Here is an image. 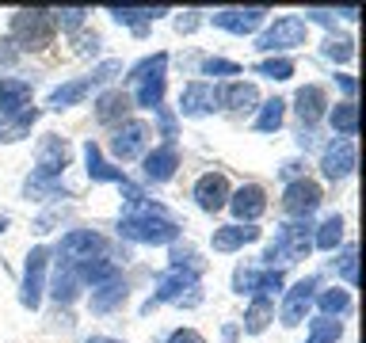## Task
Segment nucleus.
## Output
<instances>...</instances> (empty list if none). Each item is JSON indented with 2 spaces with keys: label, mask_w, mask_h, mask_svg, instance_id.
Returning <instances> with one entry per match:
<instances>
[{
  "label": "nucleus",
  "mask_w": 366,
  "mask_h": 343,
  "mask_svg": "<svg viewBox=\"0 0 366 343\" xmlns=\"http://www.w3.org/2000/svg\"><path fill=\"white\" fill-rule=\"evenodd\" d=\"M54 11L46 8H23L11 16V42L23 46V50H46L54 42Z\"/></svg>",
  "instance_id": "2"
},
{
  "label": "nucleus",
  "mask_w": 366,
  "mask_h": 343,
  "mask_svg": "<svg viewBox=\"0 0 366 343\" xmlns=\"http://www.w3.org/2000/svg\"><path fill=\"white\" fill-rule=\"evenodd\" d=\"M340 240H343V217H336V214H332L328 222H325V225L317 229L313 244H317V248H325V252H332V248L340 244Z\"/></svg>",
  "instance_id": "35"
},
{
  "label": "nucleus",
  "mask_w": 366,
  "mask_h": 343,
  "mask_svg": "<svg viewBox=\"0 0 366 343\" xmlns=\"http://www.w3.org/2000/svg\"><path fill=\"white\" fill-rule=\"evenodd\" d=\"M176 168H179V153H176V145L164 141L160 149H153V153L145 156V179H157V183H164L176 176Z\"/></svg>",
  "instance_id": "18"
},
{
  "label": "nucleus",
  "mask_w": 366,
  "mask_h": 343,
  "mask_svg": "<svg viewBox=\"0 0 366 343\" xmlns=\"http://www.w3.org/2000/svg\"><path fill=\"white\" fill-rule=\"evenodd\" d=\"M325 54L332 57V61H351V57H355V42L351 39H328V46H325Z\"/></svg>",
  "instance_id": "40"
},
{
  "label": "nucleus",
  "mask_w": 366,
  "mask_h": 343,
  "mask_svg": "<svg viewBox=\"0 0 366 343\" xmlns=\"http://www.w3.org/2000/svg\"><path fill=\"white\" fill-rule=\"evenodd\" d=\"M355 160H359L355 141H351V137H336V141L325 149V156H320V172H325L328 179H343V176H351V172H355Z\"/></svg>",
  "instance_id": "5"
},
{
  "label": "nucleus",
  "mask_w": 366,
  "mask_h": 343,
  "mask_svg": "<svg viewBox=\"0 0 366 343\" xmlns=\"http://www.w3.org/2000/svg\"><path fill=\"white\" fill-rule=\"evenodd\" d=\"M88 88H92V80H88V76L69 80V84H61V88H54V91H50V107H54V111L73 107V103H80V99L88 96Z\"/></svg>",
  "instance_id": "26"
},
{
  "label": "nucleus",
  "mask_w": 366,
  "mask_h": 343,
  "mask_svg": "<svg viewBox=\"0 0 366 343\" xmlns=\"http://www.w3.org/2000/svg\"><path fill=\"white\" fill-rule=\"evenodd\" d=\"M4 229H8V217H0V233H4Z\"/></svg>",
  "instance_id": "50"
},
{
  "label": "nucleus",
  "mask_w": 366,
  "mask_h": 343,
  "mask_svg": "<svg viewBox=\"0 0 366 343\" xmlns=\"http://www.w3.org/2000/svg\"><path fill=\"white\" fill-rule=\"evenodd\" d=\"M88 343H119V339H107V336H92Z\"/></svg>",
  "instance_id": "49"
},
{
  "label": "nucleus",
  "mask_w": 366,
  "mask_h": 343,
  "mask_svg": "<svg viewBox=\"0 0 366 343\" xmlns=\"http://www.w3.org/2000/svg\"><path fill=\"white\" fill-rule=\"evenodd\" d=\"M320 199H325V194H320V187L313 179H294L282 194V210L294 214V217H309L320 206Z\"/></svg>",
  "instance_id": "7"
},
{
  "label": "nucleus",
  "mask_w": 366,
  "mask_h": 343,
  "mask_svg": "<svg viewBox=\"0 0 366 343\" xmlns=\"http://www.w3.org/2000/svg\"><path fill=\"white\" fill-rule=\"evenodd\" d=\"M256 237H259V229H252V225H222V229H214V252H237V248L252 244Z\"/></svg>",
  "instance_id": "22"
},
{
  "label": "nucleus",
  "mask_w": 366,
  "mask_h": 343,
  "mask_svg": "<svg viewBox=\"0 0 366 343\" xmlns=\"http://www.w3.org/2000/svg\"><path fill=\"white\" fill-rule=\"evenodd\" d=\"M343 336V324L332 317H317L313 324H309V339L305 343H336Z\"/></svg>",
  "instance_id": "33"
},
{
  "label": "nucleus",
  "mask_w": 366,
  "mask_h": 343,
  "mask_svg": "<svg viewBox=\"0 0 366 343\" xmlns=\"http://www.w3.org/2000/svg\"><path fill=\"white\" fill-rule=\"evenodd\" d=\"M46 259H50V252L46 248H34L27 256V267H23V305L34 309L42 302V274H46Z\"/></svg>",
  "instance_id": "13"
},
{
  "label": "nucleus",
  "mask_w": 366,
  "mask_h": 343,
  "mask_svg": "<svg viewBox=\"0 0 366 343\" xmlns=\"http://www.w3.org/2000/svg\"><path fill=\"white\" fill-rule=\"evenodd\" d=\"M297 172H302V164H297V160H290V164L282 168V176H297Z\"/></svg>",
  "instance_id": "48"
},
{
  "label": "nucleus",
  "mask_w": 366,
  "mask_h": 343,
  "mask_svg": "<svg viewBox=\"0 0 366 343\" xmlns=\"http://www.w3.org/2000/svg\"><path fill=\"white\" fill-rule=\"evenodd\" d=\"M160 130H164V137H176V119L168 111H160Z\"/></svg>",
  "instance_id": "44"
},
{
  "label": "nucleus",
  "mask_w": 366,
  "mask_h": 343,
  "mask_svg": "<svg viewBox=\"0 0 366 343\" xmlns=\"http://www.w3.org/2000/svg\"><path fill=\"white\" fill-rule=\"evenodd\" d=\"M76 279H84L92 286H103V282L122 279V274H119V263L114 259H84V263H76Z\"/></svg>",
  "instance_id": "25"
},
{
  "label": "nucleus",
  "mask_w": 366,
  "mask_h": 343,
  "mask_svg": "<svg viewBox=\"0 0 366 343\" xmlns=\"http://www.w3.org/2000/svg\"><path fill=\"white\" fill-rule=\"evenodd\" d=\"M84 160H88V176L92 179H99V183H126V176H122V168H111L107 160H103V153H99V145L96 141H88L84 145Z\"/></svg>",
  "instance_id": "24"
},
{
  "label": "nucleus",
  "mask_w": 366,
  "mask_h": 343,
  "mask_svg": "<svg viewBox=\"0 0 366 343\" xmlns=\"http://www.w3.org/2000/svg\"><path fill=\"white\" fill-rule=\"evenodd\" d=\"M84 16H88V8H61V11H54V23L65 31H76V27H84Z\"/></svg>",
  "instance_id": "38"
},
{
  "label": "nucleus",
  "mask_w": 366,
  "mask_h": 343,
  "mask_svg": "<svg viewBox=\"0 0 366 343\" xmlns=\"http://www.w3.org/2000/svg\"><path fill=\"white\" fill-rule=\"evenodd\" d=\"M126 114H130V96H126L122 88H111V91H103V96L96 99V119L103 126L126 122Z\"/></svg>",
  "instance_id": "20"
},
{
  "label": "nucleus",
  "mask_w": 366,
  "mask_h": 343,
  "mask_svg": "<svg viewBox=\"0 0 366 343\" xmlns=\"http://www.w3.org/2000/svg\"><path fill=\"white\" fill-rule=\"evenodd\" d=\"M145 141H149V126L137 122V119H130V122H122L119 130H114V137H111V153L119 156V160H134V156H142Z\"/></svg>",
  "instance_id": "10"
},
{
  "label": "nucleus",
  "mask_w": 366,
  "mask_h": 343,
  "mask_svg": "<svg viewBox=\"0 0 366 343\" xmlns=\"http://www.w3.org/2000/svg\"><path fill=\"white\" fill-rule=\"evenodd\" d=\"M168 343H206V339H202L194 328H179V332H172V339H168Z\"/></svg>",
  "instance_id": "43"
},
{
  "label": "nucleus",
  "mask_w": 366,
  "mask_h": 343,
  "mask_svg": "<svg viewBox=\"0 0 366 343\" xmlns=\"http://www.w3.org/2000/svg\"><path fill=\"white\" fill-rule=\"evenodd\" d=\"M202 73H210V76H237L240 65H237V61H222V57H206V61H202Z\"/></svg>",
  "instance_id": "39"
},
{
  "label": "nucleus",
  "mask_w": 366,
  "mask_h": 343,
  "mask_svg": "<svg viewBox=\"0 0 366 343\" xmlns=\"http://www.w3.org/2000/svg\"><path fill=\"white\" fill-rule=\"evenodd\" d=\"M336 80H340V88L347 91V96H355V80L351 76H336Z\"/></svg>",
  "instance_id": "47"
},
{
  "label": "nucleus",
  "mask_w": 366,
  "mask_h": 343,
  "mask_svg": "<svg viewBox=\"0 0 366 343\" xmlns=\"http://www.w3.org/2000/svg\"><path fill=\"white\" fill-rule=\"evenodd\" d=\"M164 11H168V8H111V16L119 19V23H130V27L142 34L145 23L157 19V16H164Z\"/></svg>",
  "instance_id": "32"
},
{
  "label": "nucleus",
  "mask_w": 366,
  "mask_h": 343,
  "mask_svg": "<svg viewBox=\"0 0 366 343\" xmlns=\"http://www.w3.org/2000/svg\"><path fill=\"white\" fill-rule=\"evenodd\" d=\"M214 103H217V88H214V84H202V80H194V84L183 88L179 111H183V114H206V111H214Z\"/></svg>",
  "instance_id": "19"
},
{
  "label": "nucleus",
  "mask_w": 366,
  "mask_h": 343,
  "mask_svg": "<svg viewBox=\"0 0 366 343\" xmlns=\"http://www.w3.org/2000/svg\"><path fill=\"white\" fill-rule=\"evenodd\" d=\"M313 290H317V274H309V279L294 282L290 290H286V302H282V324L286 328L302 324V317L309 313V305H313Z\"/></svg>",
  "instance_id": "9"
},
{
  "label": "nucleus",
  "mask_w": 366,
  "mask_h": 343,
  "mask_svg": "<svg viewBox=\"0 0 366 343\" xmlns=\"http://www.w3.org/2000/svg\"><path fill=\"white\" fill-rule=\"evenodd\" d=\"M122 302H126V282L122 279L103 282L99 290H92V309H96V313H111V309L122 305Z\"/></svg>",
  "instance_id": "28"
},
{
  "label": "nucleus",
  "mask_w": 366,
  "mask_h": 343,
  "mask_svg": "<svg viewBox=\"0 0 366 343\" xmlns=\"http://www.w3.org/2000/svg\"><path fill=\"white\" fill-rule=\"evenodd\" d=\"M294 103H297V119H302L305 126H313V122H320V114H325V107H328V99H325V88H317V84H305L302 91L294 96Z\"/></svg>",
  "instance_id": "21"
},
{
  "label": "nucleus",
  "mask_w": 366,
  "mask_h": 343,
  "mask_svg": "<svg viewBox=\"0 0 366 343\" xmlns=\"http://www.w3.org/2000/svg\"><path fill=\"white\" fill-rule=\"evenodd\" d=\"M76 263H69V259H57V274H54V297L57 302H73L76 297Z\"/></svg>",
  "instance_id": "27"
},
{
  "label": "nucleus",
  "mask_w": 366,
  "mask_h": 343,
  "mask_svg": "<svg viewBox=\"0 0 366 343\" xmlns=\"http://www.w3.org/2000/svg\"><path fill=\"white\" fill-rule=\"evenodd\" d=\"M164 65H168V54H157V57H145L130 69V84H134V103L137 107H160L164 99Z\"/></svg>",
  "instance_id": "3"
},
{
  "label": "nucleus",
  "mask_w": 366,
  "mask_h": 343,
  "mask_svg": "<svg viewBox=\"0 0 366 343\" xmlns=\"http://www.w3.org/2000/svg\"><path fill=\"white\" fill-rule=\"evenodd\" d=\"M309 34V23L302 16H282L274 19V27H267L259 34V50H290V46H302Z\"/></svg>",
  "instance_id": "4"
},
{
  "label": "nucleus",
  "mask_w": 366,
  "mask_h": 343,
  "mask_svg": "<svg viewBox=\"0 0 366 343\" xmlns=\"http://www.w3.org/2000/svg\"><path fill=\"white\" fill-rule=\"evenodd\" d=\"M263 19H267V8H225V11H214V27L233 31V34L259 31Z\"/></svg>",
  "instance_id": "11"
},
{
  "label": "nucleus",
  "mask_w": 366,
  "mask_h": 343,
  "mask_svg": "<svg viewBox=\"0 0 366 343\" xmlns=\"http://www.w3.org/2000/svg\"><path fill=\"white\" fill-rule=\"evenodd\" d=\"M114 73H122V61H103V65L96 69V73L88 76V80H92V84H103V80H111Z\"/></svg>",
  "instance_id": "42"
},
{
  "label": "nucleus",
  "mask_w": 366,
  "mask_h": 343,
  "mask_svg": "<svg viewBox=\"0 0 366 343\" xmlns=\"http://www.w3.org/2000/svg\"><path fill=\"white\" fill-rule=\"evenodd\" d=\"M217 99H222L229 111H252V107L259 103V91H256V84H244V80H233V84H225L222 91H217Z\"/></svg>",
  "instance_id": "23"
},
{
  "label": "nucleus",
  "mask_w": 366,
  "mask_h": 343,
  "mask_svg": "<svg viewBox=\"0 0 366 343\" xmlns=\"http://www.w3.org/2000/svg\"><path fill=\"white\" fill-rule=\"evenodd\" d=\"M194 202H199L206 214H217L229 202V179L222 172H206V176L194 183Z\"/></svg>",
  "instance_id": "12"
},
{
  "label": "nucleus",
  "mask_w": 366,
  "mask_h": 343,
  "mask_svg": "<svg viewBox=\"0 0 366 343\" xmlns=\"http://www.w3.org/2000/svg\"><path fill=\"white\" fill-rule=\"evenodd\" d=\"M194 16H199V11H187V19H179V31H191L194 23H199V19H194Z\"/></svg>",
  "instance_id": "46"
},
{
  "label": "nucleus",
  "mask_w": 366,
  "mask_h": 343,
  "mask_svg": "<svg viewBox=\"0 0 366 343\" xmlns=\"http://www.w3.org/2000/svg\"><path fill=\"white\" fill-rule=\"evenodd\" d=\"M31 107V84L19 76H0V119H11V114Z\"/></svg>",
  "instance_id": "15"
},
{
  "label": "nucleus",
  "mask_w": 366,
  "mask_h": 343,
  "mask_svg": "<svg viewBox=\"0 0 366 343\" xmlns=\"http://www.w3.org/2000/svg\"><path fill=\"white\" fill-rule=\"evenodd\" d=\"M119 233L126 240H142V244H168V240L179 237V229L168 222L157 206H142L137 214H126L119 222Z\"/></svg>",
  "instance_id": "1"
},
{
  "label": "nucleus",
  "mask_w": 366,
  "mask_h": 343,
  "mask_svg": "<svg viewBox=\"0 0 366 343\" xmlns=\"http://www.w3.org/2000/svg\"><path fill=\"white\" fill-rule=\"evenodd\" d=\"M347 305H351V294L347 290H325V294H320V309H325V317L328 313H343Z\"/></svg>",
  "instance_id": "37"
},
{
  "label": "nucleus",
  "mask_w": 366,
  "mask_h": 343,
  "mask_svg": "<svg viewBox=\"0 0 366 343\" xmlns=\"http://www.w3.org/2000/svg\"><path fill=\"white\" fill-rule=\"evenodd\" d=\"M286 119V103L282 99H267L263 103V111H259V119H256V130L259 134H271V130H279Z\"/></svg>",
  "instance_id": "34"
},
{
  "label": "nucleus",
  "mask_w": 366,
  "mask_h": 343,
  "mask_svg": "<svg viewBox=\"0 0 366 343\" xmlns=\"http://www.w3.org/2000/svg\"><path fill=\"white\" fill-rule=\"evenodd\" d=\"M225 206H229V210H233L244 225H252L263 210H267V194H263V187H256V183H248V187H240L237 194H229Z\"/></svg>",
  "instance_id": "14"
},
{
  "label": "nucleus",
  "mask_w": 366,
  "mask_h": 343,
  "mask_svg": "<svg viewBox=\"0 0 366 343\" xmlns=\"http://www.w3.org/2000/svg\"><path fill=\"white\" fill-rule=\"evenodd\" d=\"M328 119H332V130L343 134V137H355V134H359V107H355L351 99L340 103V107H332Z\"/></svg>",
  "instance_id": "30"
},
{
  "label": "nucleus",
  "mask_w": 366,
  "mask_h": 343,
  "mask_svg": "<svg viewBox=\"0 0 366 343\" xmlns=\"http://www.w3.org/2000/svg\"><path fill=\"white\" fill-rule=\"evenodd\" d=\"M274 248H279L286 259H305L309 248H313V225H309V217L282 225V233H279V240H274Z\"/></svg>",
  "instance_id": "8"
},
{
  "label": "nucleus",
  "mask_w": 366,
  "mask_h": 343,
  "mask_svg": "<svg viewBox=\"0 0 366 343\" xmlns=\"http://www.w3.org/2000/svg\"><path fill=\"white\" fill-rule=\"evenodd\" d=\"M69 156H73V149H69L65 137L46 134V137H42V145H39V176H42V179L61 176V172L69 168Z\"/></svg>",
  "instance_id": "6"
},
{
  "label": "nucleus",
  "mask_w": 366,
  "mask_h": 343,
  "mask_svg": "<svg viewBox=\"0 0 366 343\" xmlns=\"http://www.w3.org/2000/svg\"><path fill=\"white\" fill-rule=\"evenodd\" d=\"M256 73L271 76V80H286V76H294V61H290V57H271V61L256 65Z\"/></svg>",
  "instance_id": "36"
},
{
  "label": "nucleus",
  "mask_w": 366,
  "mask_h": 343,
  "mask_svg": "<svg viewBox=\"0 0 366 343\" xmlns=\"http://www.w3.org/2000/svg\"><path fill=\"white\" fill-rule=\"evenodd\" d=\"M34 119H39V111H34V107L11 114V119H0V141H19V137H27Z\"/></svg>",
  "instance_id": "29"
},
{
  "label": "nucleus",
  "mask_w": 366,
  "mask_h": 343,
  "mask_svg": "<svg viewBox=\"0 0 366 343\" xmlns=\"http://www.w3.org/2000/svg\"><path fill=\"white\" fill-rule=\"evenodd\" d=\"M340 274H343V279H347V282H359V248H347V252H343V259H340Z\"/></svg>",
  "instance_id": "41"
},
{
  "label": "nucleus",
  "mask_w": 366,
  "mask_h": 343,
  "mask_svg": "<svg viewBox=\"0 0 366 343\" xmlns=\"http://www.w3.org/2000/svg\"><path fill=\"white\" fill-rule=\"evenodd\" d=\"M99 248H103V237L92 233V229H76V233L61 237V256H65L69 263H84V259L96 256Z\"/></svg>",
  "instance_id": "16"
},
{
  "label": "nucleus",
  "mask_w": 366,
  "mask_h": 343,
  "mask_svg": "<svg viewBox=\"0 0 366 343\" xmlns=\"http://www.w3.org/2000/svg\"><path fill=\"white\" fill-rule=\"evenodd\" d=\"M271 317H274L271 297H256V302H252V309L244 313V332H252V336H259V332L271 324Z\"/></svg>",
  "instance_id": "31"
},
{
  "label": "nucleus",
  "mask_w": 366,
  "mask_h": 343,
  "mask_svg": "<svg viewBox=\"0 0 366 343\" xmlns=\"http://www.w3.org/2000/svg\"><path fill=\"white\" fill-rule=\"evenodd\" d=\"M305 16L317 19V23H332V11H320V8H317V11H305Z\"/></svg>",
  "instance_id": "45"
},
{
  "label": "nucleus",
  "mask_w": 366,
  "mask_h": 343,
  "mask_svg": "<svg viewBox=\"0 0 366 343\" xmlns=\"http://www.w3.org/2000/svg\"><path fill=\"white\" fill-rule=\"evenodd\" d=\"M233 286L240 294H259V297H267V294H274L282 286V271H237V279H233Z\"/></svg>",
  "instance_id": "17"
}]
</instances>
